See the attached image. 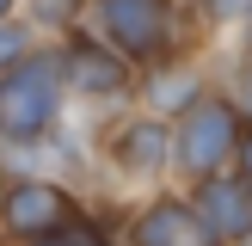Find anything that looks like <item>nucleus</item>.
Instances as JSON below:
<instances>
[{"label":"nucleus","mask_w":252,"mask_h":246,"mask_svg":"<svg viewBox=\"0 0 252 246\" xmlns=\"http://www.w3.org/2000/svg\"><path fill=\"white\" fill-rule=\"evenodd\" d=\"M240 135H246V117L234 111V98L228 92H203L179 117V129H172V160L203 184V179H216V172H234Z\"/></svg>","instance_id":"obj_1"},{"label":"nucleus","mask_w":252,"mask_h":246,"mask_svg":"<svg viewBox=\"0 0 252 246\" xmlns=\"http://www.w3.org/2000/svg\"><path fill=\"white\" fill-rule=\"evenodd\" d=\"M56 111H62V62L56 56L19 62L6 74V86H0V129L31 142V135H43L56 123Z\"/></svg>","instance_id":"obj_2"},{"label":"nucleus","mask_w":252,"mask_h":246,"mask_svg":"<svg viewBox=\"0 0 252 246\" xmlns=\"http://www.w3.org/2000/svg\"><path fill=\"white\" fill-rule=\"evenodd\" d=\"M105 31L123 56L160 62L172 49V0H105Z\"/></svg>","instance_id":"obj_3"},{"label":"nucleus","mask_w":252,"mask_h":246,"mask_svg":"<svg viewBox=\"0 0 252 246\" xmlns=\"http://www.w3.org/2000/svg\"><path fill=\"white\" fill-rule=\"evenodd\" d=\"M197 215H203V228L216 234L221 246H252V184L240 172H216V179H203L191 191Z\"/></svg>","instance_id":"obj_4"},{"label":"nucleus","mask_w":252,"mask_h":246,"mask_svg":"<svg viewBox=\"0 0 252 246\" xmlns=\"http://www.w3.org/2000/svg\"><path fill=\"white\" fill-rule=\"evenodd\" d=\"M135 246H221V240L203 228L191 197H160L135 215Z\"/></svg>","instance_id":"obj_5"},{"label":"nucleus","mask_w":252,"mask_h":246,"mask_svg":"<svg viewBox=\"0 0 252 246\" xmlns=\"http://www.w3.org/2000/svg\"><path fill=\"white\" fill-rule=\"evenodd\" d=\"M62 74H68V86H74L80 98H117L123 80H129V68H123L117 49L86 43V37H74V43L62 49Z\"/></svg>","instance_id":"obj_6"},{"label":"nucleus","mask_w":252,"mask_h":246,"mask_svg":"<svg viewBox=\"0 0 252 246\" xmlns=\"http://www.w3.org/2000/svg\"><path fill=\"white\" fill-rule=\"evenodd\" d=\"M68 197L56 191V184H19V191H6V228L19 234V240H43V234L68 228Z\"/></svg>","instance_id":"obj_7"},{"label":"nucleus","mask_w":252,"mask_h":246,"mask_svg":"<svg viewBox=\"0 0 252 246\" xmlns=\"http://www.w3.org/2000/svg\"><path fill=\"white\" fill-rule=\"evenodd\" d=\"M166 160H172V129L166 123H129V129L117 135V166L123 172H142L148 179V172H160Z\"/></svg>","instance_id":"obj_8"},{"label":"nucleus","mask_w":252,"mask_h":246,"mask_svg":"<svg viewBox=\"0 0 252 246\" xmlns=\"http://www.w3.org/2000/svg\"><path fill=\"white\" fill-rule=\"evenodd\" d=\"M31 246H105V240H98L93 228H74V221H68V228H56V234H43V240H31Z\"/></svg>","instance_id":"obj_9"},{"label":"nucleus","mask_w":252,"mask_h":246,"mask_svg":"<svg viewBox=\"0 0 252 246\" xmlns=\"http://www.w3.org/2000/svg\"><path fill=\"white\" fill-rule=\"evenodd\" d=\"M228 98H234V111H240L246 129H252V56L240 62V74H234V92H228Z\"/></svg>","instance_id":"obj_10"},{"label":"nucleus","mask_w":252,"mask_h":246,"mask_svg":"<svg viewBox=\"0 0 252 246\" xmlns=\"http://www.w3.org/2000/svg\"><path fill=\"white\" fill-rule=\"evenodd\" d=\"M25 49V31H12V25H0V62H19Z\"/></svg>","instance_id":"obj_11"},{"label":"nucleus","mask_w":252,"mask_h":246,"mask_svg":"<svg viewBox=\"0 0 252 246\" xmlns=\"http://www.w3.org/2000/svg\"><path fill=\"white\" fill-rule=\"evenodd\" d=\"M74 6H80V0H37V12H43V19H74Z\"/></svg>","instance_id":"obj_12"},{"label":"nucleus","mask_w":252,"mask_h":246,"mask_svg":"<svg viewBox=\"0 0 252 246\" xmlns=\"http://www.w3.org/2000/svg\"><path fill=\"white\" fill-rule=\"evenodd\" d=\"M234 172H240V179L252 184V129L240 135V154H234Z\"/></svg>","instance_id":"obj_13"},{"label":"nucleus","mask_w":252,"mask_h":246,"mask_svg":"<svg viewBox=\"0 0 252 246\" xmlns=\"http://www.w3.org/2000/svg\"><path fill=\"white\" fill-rule=\"evenodd\" d=\"M246 31H252V6H246Z\"/></svg>","instance_id":"obj_14"},{"label":"nucleus","mask_w":252,"mask_h":246,"mask_svg":"<svg viewBox=\"0 0 252 246\" xmlns=\"http://www.w3.org/2000/svg\"><path fill=\"white\" fill-rule=\"evenodd\" d=\"M6 6H12V0H0V12H6Z\"/></svg>","instance_id":"obj_15"}]
</instances>
